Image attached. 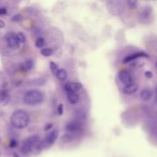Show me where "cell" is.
<instances>
[{
    "instance_id": "cell-15",
    "label": "cell",
    "mask_w": 157,
    "mask_h": 157,
    "mask_svg": "<svg viewBox=\"0 0 157 157\" xmlns=\"http://www.w3.org/2000/svg\"><path fill=\"white\" fill-rule=\"evenodd\" d=\"M33 66H34V63H33V61L30 60V59L25 61V62L21 64V68H22L24 71H29V70H31V69L33 68Z\"/></svg>"
},
{
    "instance_id": "cell-31",
    "label": "cell",
    "mask_w": 157,
    "mask_h": 157,
    "mask_svg": "<svg viewBox=\"0 0 157 157\" xmlns=\"http://www.w3.org/2000/svg\"><path fill=\"white\" fill-rule=\"evenodd\" d=\"M13 157H19V155L17 153H13Z\"/></svg>"
},
{
    "instance_id": "cell-18",
    "label": "cell",
    "mask_w": 157,
    "mask_h": 157,
    "mask_svg": "<svg viewBox=\"0 0 157 157\" xmlns=\"http://www.w3.org/2000/svg\"><path fill=\"white\" fill-rule=\"evenodd\" d=\"M40 54L45 57H49L52 54V50L51 48H43L40 50Z\"/></svg>"
},
{
    "instance_id": "cell-24",
    "label": "cell",
    "mask_w": 157,
    "mask_h": 157,
    "mask_svg": "<svg viewBox=\"0 0 157 157\" xmlns=\"http://www.w3.org/2000/svg\"><path fill=\"white\" fill-rule=\"evenodd\" d=\"M63 113V104H59L58 108H57V114L59 116H62Z\"/></svg>"
},
{
    "instance_id": "cell-8",
    "label": "cell",
    "mask_w": 157,
    "mask_h": 157,
    "mask_svg": "<svg viewBox=\"0 0 157 157\" xmlns=\"http://www.w3.org/2000/svg\"><path fill=\"white\" fill-rule=\"evenodd\" d=\"M82 129V124L79 121H71L65 125V131L68 133H75L80 132Z\"/></svg>"
},
{
    "instance_id": "cell-22",
    "label": "cell",
    "mask_w": 157,
    "mask_h": 157,
    "mask_svg": "<svg viewBox=\"0 0 157 157\" xmlns=\"http://www.w3.org/2000/svg\"><path fill=\"white\" fill-rule=\"evenodd\" d=\"M73 140V136H72V134L71 133H66V134H64L63 136V142H70V141H72Z\"/></svg>"
},
{
    "instance_id": "cell-29",
    "label": "cell",
    "mask_w": 157,
    "mask_h": 157,
    "mask_svg": "<svg viewBox=\"0 0 157 157\" xmlns=\"http://www.w3.org/2000/svg\"><path fill=\"white\" fill-rule=\"evenodd\" d=\"M22 18V17L19 15V14H17V15H16V17H14L13 18H12V20L13 21H18L19 19H21Z\"/></svg>"
},
{
    "instance_id": "cell-5",
    "label": "cell",
    "mask_w": 157,
    "mask_h": 157,
    "mask_svg": "<svg viewBox=\"0 0 157 157\" xmlns=\"http://www.w3.org/2000/svg\"><path fill=\"white\" fill-rule=\"evenodd\" d=\"M118 76H119V80L121 81V83L123 84L124 86H127L129 84L133 83V77H132V74L127 70L120 71Z\"/></svg>"
},
{
    "instance_id": "cell-16",
    "label": "cell",
    "mask_w": 157,
    "mask_h": 157,
    "mask_svg": "<svg viewBox=\"0 0 157 157\" xmlns=\"http://www.w3.org/2000/svg\"><path fill=\"white\" fill-rule=\"evenodd\" d=\"M45 44H46L45 40L42 37H39L35 40V46L37 48H39V49H43V47L45 46Z\"/></svg>"
},
{
    "instance_id": "cell-3",
    "label": "cell",
    "mask_w": 157,
    "mask_h": 157,
    "mask_svg": "<svg viewBox=\"0 0 157 157\" xmlns=\"http://www.w3.org/2000/svg\"><path fill=\"white\" fill-rule=\"evenodd\" d=\"M58 136H59L58 130H52L51 132H49L48 135L45 137V139L41 141V149H47L51 147L56 142Z\"/></svg>"
},
{
    "instance_id": "cell-23",
    "label": "cell",
    "mask_w": 157,
    "mask_h": 157,
    "mask_svg": "<svg viewBox=\"0 0 157 157\" xmlns=\"http://www.w3.org/2000/svg\"><path fill=\"white\" fill-rule=\"evenodd\" d=\"M127 5L130 6V8H136L137 5H138V2H135V1H128L127 2Z\"/></svg>"
},
{
    "instance_id": "cell-27",
    "label": "cell",
    "mask_w": 157,
    "mask_h": 157,
    "mask_svg": "<svg viewBox=\"0 0 157 157\" xmlns=\"http://www.w3.org/2000/svg\"><path fill=\"white\" fill-rule=\"evenodd\" d=\"M6 13H7L6 8H5V7H0V16H5Z\"/></svg>"
},
{
    "instance_id": "cell-4",
    "label": "cell",
    "mask_w": 157,
    "mask_h": 157,
    "mask_svg": "<svg viewBox=\"0 0 157 157\" xmlns=\"http://www.w3.org/2000/svg\"><path fill=\"white\" fill-rule=\"evenodd\" d=\"M141 58H149V55L145 52H133L132 54L125 56L124 59L122 60V63H128L133 62V61H135L137 59H141Z\"/></svg>"
},
{
    "instance_id": "cell-21",
    "label": "cell",
    "mask_w": 157,
    "mask_h": 157,
    "mask_svg": "<svg viewBox=\"0 0 157 157\" xmlns=\"http://www.w3.org/2000/svg\"><path fill=\"white\" fill-rule=\"evenodd\" d=\"M50 68H51L52 72L54 75H56V73H57L58 70H59L58 65H57L54 62H51V63H50Z\"/></svg>"
},
{
    "instance_id": "cell-26",
    "label": "cell",
    "mask_w": 157,
    "mask_h": 157,
    "mask_svg": "<svg viewBox=\"0 0 157 157\" xmlns=\"http://www.w3.org/2000/svg\"><path fill=\"white\" fill-rule=\"evenodd\" d=\"M144 75H145L146 78L150 79V78H152V77L154 76V74H153L152 71H146V72L144 73Z\"/></svg>"
},
{
    "instance_id": "cell-2",
    "label": "cell",
    "mask_w": 157,
    "mask_h": 157,
    "mask_svg": "<svg viewBox=\"0 0 157 157\" xmlns=\"http://www.w3.org/2000/svg\"><path fill=\"white\" fill-rule=\"evenodd\" d=\"M44 100V95L41 91L33 89L28 91L23 98V101L26 105L29 106H37L43 102Z\"/></svg>"
},
{
    "instance_id": "cell-28",
    "label": "cell",
    "mask_w": 157,
    "mask_h": 157,
    "mask_svg": "<svg viewBox=\"0 0 157 157\" xmlns=\"http://www.w3.org/2000/svg\"><path fill=\"white\" fill-rule=\"evenodd\" d=\"M52 126H53V125H52V123H48V124H46V126L44 127V131H45V132H48V131H50V130L52 128Z\"/></svg>"
},
{
    "instance_id": "cell-10",
    "label": "cell",
    "mask_w": 157,
    "mask_h": 157,
    "mask_svg": "<svg viewBox=\"0 0 157 157\" xmlns=\"http://www.w3.org/2000/svg\"><path fill=\"white\" fill-rule=\"evenodd\" d=\"M31 151H32V144H31L30 139L29 138L25 139L24 142L22 143V146H21V152H22V154L25 155H27Z\"/></svg>"
},
{
    "instance_id": "cell-30",
    "label": "cell",
    "mask_w": 157,
    "mask_h": 157,
    "mask_svg": "<svg viewBox=\"0 0 157 157\" xmlns=\"http://www.w3.org/2000/svg\"><path fill=\"white\" fill-rule=\"evenodd\" d=\"M4 27H5V22L2 19H0V29H2Z\"/></svg>"
},
{
    "instance_id": "cell-6",
    "label": "cell",
    "mask_w": 157,
    "mask_h": 157,
    "mask_svg": "<svg viewBox=\"0 0 157 157\" xmlns=\"http://www.w3.org/2000/svg\"><path fill=\"white\" fill-rule=\"evenodd\" d=\"M6 41L7 46L11 49H17L19 47V42L17 39V34L13 32H8L6 35Z\"/></svg>"
},
{
    "instance_id": "cell-1",
    "label": "cell",
    "mask_w": 157,
    "mask_h": 157,
    "mask_svg": "<svg viewBox=\"0 0 157 157\" xmlns=\"http://www.w3.org/2000/svg\"><path fill=\"white\" fill-rule=\"evenodd\" d=\"M10 121L14 128L17 130H22L28 127L29 123V116L26 111L22 109H18V110H16L11 115Z\"/></svg>"
},
{
    "instance_id": "cell-9",
    "label": "cell",
    "mask_w": 157,
    "mask_h": 157,
    "mask_svg": "<svg viewBox=\"0 0 157 157\" xmlns=\"http://www.w3.org/2000/svg\"><path fill=\"white\" fill-rule=\"evenodd\" d=\"M139 90V85L137 83H132L127 86H124L122 91L125 95H133Z\"/></svg>"
},
{
    "instance_id": "cell-14",
    "label": "cell",
    "mask_w": 157,
    "mask_h": 157,
    "mask_svg": "<svg viewBox=\"0 0 157 157\" xmlns=\"http://www.w3.org/2000/svg\"><path fill=\"white\" fill-rule=\"evenodd\" d=\"M56 77L60 80V81H64V80H66L67 79V72H66V70L65 69H59L58 70V72L56 73Z\"/></svg>"
},
{
    "instance_id": "cell-20",
    "label": "cell",
    "mask_w": 157,
    "mask_h": 157,
    "mask_svg": "<svg viewBox=\"0 0 157 157\" xmlns=\"http://www.w3.org/2000/svg\"><path fill=\"white\" fill-rule=\"evenodd\" d=\"M75 116H76V118H77V119H81V120H85V119L86 118V113H85L83 110H80V109L76 110V112H75Z\"/></svg>"
},
{
    "instance_id": "cell-17",
    "label": "cell",
    "mask_w": 157,
    "mask_h": 157,
    "mask_svg": "<svg viewBox=\"0 0 157 157\" xmlns=\"http://www.w3.org/2000/svg\"><path fill=\"white\" fill-rule=\"evenodd\" d=\"M151 6H145L144 8V10L142 11V17H144V18H148L149 17V16H150V14H151Z\"/></svg>"
},
{
    "instance_id": "cell-32",
    "label": "cell",
    "mask_w": 157,
    "mask_h": 157,
    "mask_svg": "<svg viewBox=\"0 0 157 157\" xmlns=\"http://www.w3.org/2000/svg\"><path fill=\"white\" fill-rule=\"evenodd\" d=\"M156 69H157V63H156Z\"/></svg>"
},
{
    "instance_id": "cell-11",
    "label": "cell",
    "mask_w": 157,
    "mask_h": 157,
    "mask_svg": "<svg viewBox=\"0 0 157 157\" xmlns=\"http://www.w3.org/2000/svg\"><path fill=\"white\" fill-rule=\"evenodd\" d=\"M10 101V96L8 94L7 89L6 88H1L0 89V102L3 103V105H6L8 104V102Z\"/></svg>"
},
{
    "instance_id": "cell-25",
    "label": "cell",
    "mask_w": 157,
    "mask_h": 157,
    "mask_svg": "<svg viewBox=\"0 0 157 157\" xmlns=\"http://www.w3.org/2000/svg\"><path fill=\"white\" fill-rule=\"evenodd\" d=\"M17 146V140L11 139V140H10V144H9V147H10V148H16Z\"/></svg>"
},
{
    "instance_id": "cell-19",
    "label": "cell",
    "mask_w": 157,
    "mask_h": 157,
    "mask_svg": "<svg viewBox=\"0 0 157 157\" xmlns=\"http://www.w3.org/2000/svg\"><path fill=\"white\" fill-rule=\"evenodd\" d=\"M17 40H18L19 43H24V42L26 41V36H25V34L22 33V32L17 33Z\"/></svg>"
},
{
    "instance_id": "cell-7",
    "label": "cell",
    "mask_w": 157,
    "mask_h": 157,
    "mask_svg": "<svg viewBox=\"0 0 157 157\" xmlns=\"http://www.w3.org/2000/svg\"><path fill=\"white\" fill-rule=\"evenodd\" d=\"M83 89V85L78 82H70L64 86L66 93H78Z\"/></svg>"
},
{
    "instance_id": "cell-13",
    "label": "cell",
    "mask_w": 157,
    "mask_h": 157,
    "mask_svg": "<svg viewBox=\"0 0 157 157\" xmlns=\"http://www.w3.org/2000/svg\"><path fill=\"white\" fill-rule=\"evenodd\" d=\"M67 100L72 105H75L79 102L80 97H79L78 93H67Z\"/></svg>"
},
{
    "instance_id": "cell-12",
    "label": "cell",
    "mask_w": 157,
    "mask_h": 157,
    "mask_svg": "<svg viewBox=\"0 0 157 157\" xmlns=\"http://www.w3.org/2000/svg\"><path fill=\"white\" fill-rule=\"evenodd\" d=\"M153 92L150 89H144L140 93V98L144 101H149L153 98Z\"/></svg>"
}]
</instances>
